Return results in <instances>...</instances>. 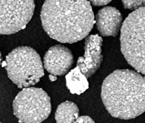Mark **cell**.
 <instances>
[{
  "instance_id": "52a82bcc",
  "label": "cell",
  "mask_w": 145,
  "mask_h": 123,
  "mask_svg": "<svg viewBox=\"0 0 145 123\" xmlns=\"http://www.w3.org/2000/svg\"><path fill=\"white\" fill-rule=\"evenodd\" d=\"M102 43L103 38L98 34L90 35L86 38L84 56L78 58L76 66L87 78L95 74L102 63Z\"/></svg>"
},
{
  "instance_id": "7c38bea8",
  "label": "cell",
  "mask_w": 145,
  "mask_h": 123,
  "mask_svg": "<svg viewBox=\"0 0 145 123\" xmlns=\"http://www.w3.org/2000/svg\"><path fill=\"white\" fill-rule=\"evenodd\" d=\"M125 9L136 11L145 7V0H121Z\"/></svg>"
},
{
  "instance_id": "ba28073f",
  "label": "cell",
  "mask_w": 145,
  "mask_h": 123,
  "mask_svg": "<svg viewBox=\"0 0 145 123\" xmlns=\"http://www.w3.org/2000/svg\"><path fill=\"white\" fill-rule=\"evenodd\" d=\"M43 63L45 70L54 76L68 73L74 63V56L70 50L60 45L51 47L45 53Z\"/></svg>"
},
{
  "instance_id": "9a60e30c",
  "label": "cell",
  "mask_w": 145,
  "mask_h": 123,
  "mask_svg": "<svg viewBox=\"0 0 145 123\" xmlns=\"http://www.w3.org/2000/svg\"><path fill=\"white\" fill-rule=\"evenodd\" d=\"M49 78H50V80H51V82H54V81H55V80H57V77H56V76L52 75V74H51V75L49 76Z\"/></svg>"
},
{
  "instance_id": "7a4b0ae2",
  "label": "cell",
  "mask_w": 145,
  "mask_h": 123,
  "mask_svg": "<svg viewBox=\"0 0 145 123\" xmlns=\"http://www.w3.org/2000/svg\"><path fill=\"white\" fill-rule=\"evenodd\" d=\"M101 98L112 116L135 118L145 112V77L130 70H116L104 80Z\"/></svg>"
},
{
  "instance_id": "5bb4252c",
  "label": "cell",
  "mask_w": 145,
  "mask_h": 123,
  "mask_svg": "<svg viewBox=\"0 0 145 123\" xmlns=\"http://www.w3.org/2000/svg\"><path fill=\"white\" fill-rule=\"evenodd\" d=\"M74 123H95L94 120L89 116H81L78 118Z\"/></svg>"
},
{
  "instance_id": "2e32d148",
  "label": "cell",
  "mask_w": 145,
  "mask_h": 123,
  "mask_svg": "<svg viewBox=\"0 0 145 123\" xmlns=\"http://www.w3.org/2000/svg\"></svg>"
},
{
  "instance_id": "3957f363",
  "label": "cell",
  "mask_w": 145,
  "mask_h": 123,
  "mask_svg": "<svg viewBox=\"0 0 145 123\" xmlns=\"http://www.w3.org/2000/svg\"><path fill=\"white\" fill-rule=\"evenodd\" d=\"M120 49L127 62L145 75V7L136 10L123 22Z\"/></svg>"
},
{
  "instance_id": "8992f818",
  "label": "cell",
  "mask_w": 145,
  "mask_h": 123,
  "mask_svg": "<svg viewBox=\"0 0 145 123\" xmlns=\"http://www.w3.org/2000/svg\"><path fill=\"white\" fill-rule=\"evenodd\" d=\"M35 9L34 0H1V34L22 30L30 21Z\"/></svg>"
},
{
  "instance_id": "8fae6325",
  "label": "cell",
  "mask_w": 145,
  "mask_h": 123,
  "mask_svg": "<svg viewBox=\"0 0 145 123\" xmlns=\"http://www.w3.org/2000/svg\"><path fill=\"white\" fill-rule=\"evenodd\" d=\"M79 109L75 103L66 101L59 106L55 114L57 123H74L78 119Z\"/></svg>"
},
{
  "instance_id": "30bf717a",
  "label": "cell",
  "mask_w": 145,
  "mask_h": 123,
  "mask_svg": "<svg viewBox=\"0 0 145 123\" xmlns=\"http://www.w3.org/2000/svg\"><path fill=\"white\" fill-rule=\"evenodd\" d=\"M87 78L80 68L76 66L66 75V86L72 93L80 95L89 88Z\"/></svg>"
},
{
  "instance_id": "9c48e42d",
  "label": "cell",
  "mask_w": 145,
  "mask_h": 123,
  "mask_svg": "<svg viewBox=\"0 0 145 123\" xmlns=\"http://www.w3.org/2000/svg\"><path fill=\"white\" fill-rule=\"evenodd\" d=\"M122 16L113 7H105L96 16V27L103 36H116L122 25Z\"/></svg>"
},
{
  "instance_id": "5b68a950",
  "label": "cell",
  "mask_w": 145,
  "mask_h": 123,
  "mask_svg": "<svg viewBox=\"0 0 145 123\" xmlns=\"http://www.w3.org/2000/svg\"><path fill=\"white\" fill-rule=\"evenodd\" d=\"M14 115L21 123H41L51 112L50 97L41 88L26 87L13 103Z\"/></svg>"
},
{
  "instance_id": "277c9868",
  "label": "cell",
  "mask_w": 145,
  "mask_h": 123,
  "mask_svg": "<svg viewBox=\"0 0 145 123\" xmlns=\"http://www.w3.org/2000/svg\"><path fill=\"white\" fill-rule=\"evenodd\" d=\"M5 66L8 78L19 88L35 85L44 76L40 56L29 47L14 49L7 56Z\"/></svg>"
},
{
  "instance_id": "6da1fadb",
  "label": "cell",
  "mask_w": 145,
  "mask_h": 123,
  "mask_svg": "<svg viewBox=\"0 0 145 123\" xmlns=\"http://www.w3.org/2000/svg\"><path fill=\"white\" fill-rule=\"evenodd\" d=\"M40 18L48 35L61 43L82 40L89 34L95 23L88 0H45Z\"/></svg>"
},
{
  "instance_id": "4fadbf2b",
  "label": "cell",
  "mask_w": 145,
  "mask_h": 123,
  "mask_svg": "<svg viewBox=\"0 0 145 123\" xmlns=\"http://www.w3.org/2000/svg\"><path fill=\"white\" fill-rule=\"evenodd\" d=\"M88 1L94 6H102L110 3L112 0H88Z\"/></svg>"
}]
</instances>
